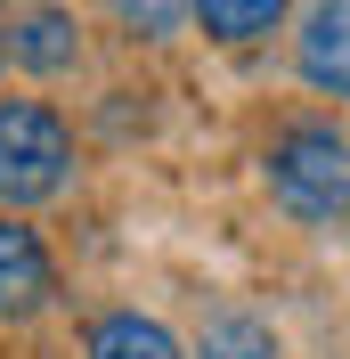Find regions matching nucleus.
I'll list each match as a JSON object with an SVG mask.
<instances>
[{
    "instance_id": "f257e3e1",
    "label": "nucleus",
    "mask_w": 350,
    "mask_h": 359,
    "mask_svg": "<svg viewBox=\"0 0 350 359\" xmlns=\"http://www.w3.org/2000/svg\"><path fill=\"white\" fill-rule=\"evenodd\" d=\"M261 188L293 229H342L350 221V131L334 114H318V107L269 123Z\"/></svg>"
},
{
    "instance_id": "f03ea898",
    "label": "nucleus",
    "mask_w": 350,
    "mask_h": 359,
    "mask_svg": "<svg viewBox=\"0 0 350 359\" xmlns=\"http://www.w3.org/2000/svg\"><path fill=\"white\" fill-rule=\"evenodd\" d=\"M82 172V139H74L57 98L33 90H0V212H41L57 204Z\"/></svg>"
},
{
    "instance_id": "7ed1b4c3",
    "label": "nucleus",
    "mask_w": 350,
    "mask_h": 359,
    "mask_svg": "<svg viewBox=\"0 0 350 359\" xmlns=\"http://www.w3.org/2000/svg\"><path fill=\"white\" fill-rule=\"evenodd\" d=\"M82 17H74L66 0H24L17 17L0 25V57L24 74V82H66L82 74Z\"/></svg>"
},
{
    "instance_id": "20e7f679",
    "label": "nucleus",
    "mask_w": 350,
    "mask_h": 359,
    "mask_svg": "<svg viewBox=\"0 0 350 359\" xmlns=\"http://www.w3.org/2000/svg\"><path fill=\"white\" fill-rule=\"evenodd\" d=\"M285 33H293V82L309 98L350 107V0H302Z\"/></svg>"
},
{
    "instance_id": "39448f33",
    "label": "nucleus",
    "mask_w": 350,
    "mask_h": 359,
    "mask_svg": "<svg viewBox=\"0 0 350 359\" xmlns=\"http://www.w3.org/2000/svg\"><path fill=\"white\" fill-rule=\"evenodd\" d=\"M57 311V253L24 212H0V327H33Z\"/></svg>"
},
{
    "instance_id": "423d86ee",
    "label": "nucleus",
    "mask_w": 350,
    "mask_h": 359,
    "mask_svg": "<svg viewBox=\"0 0 350 359\" xmlns=\"http://www.w3.org/2000/svg\"><path fill=\"white\" fill-rule=\"evenodd\" d=\"M82 359H188V343L147 311H98L82 327Z\"/></svg>"
},
{
    "instance_id": "0eeeda50",
    "label": "nucleus",
    "mask_w": 350,
    "mask_h": 359,
    "mask_svg": "<svg viewBox=\"0 0 350 359\" xmlns=\"http://www.w3.org/2000/svg\"><path fill=\"white\" fill-rule=\"evenodd\" d=\"M293 0H188V25H196L212 49H261L269 33H285Z\"/></svg>"
},
{
    "instance_id": "6e6552de",
    "label": "nucleus",
    "mask_w": 350,
    "mask_h": 359,
    "mask_svg": "<svg viewBox=\"0 0 350 359\" xmlns=\"http://www.w3.org/2000/svg\"><path fill=\"white\" fill-rule=\"evenodd\" d=\"M188 359H285V335L261 311H220V318H204V335L188 343Z\"/></svg>"
},
{
    "instance_id": "1a4fd4ad",
    "label": "nucleus",
    "mask_w": 350,
    "mask_h": 359,
    "mask_svg": "<svg viewBox=\"0 0 350 359\" xmlns=\"http://www.w3.org/2000/svg\"><path fill=\"white\" fill-rule=\"evenodd\" d=\"M98 8L114 17L122 41H147V49H163V41L188 33V0H98Z\"/></svg>"
},
{
    "instance_id": "9d476101",
    "label": "nucleus",
    "mask_w": 350,
    "mask_h": 359,
    "mask_svg": "<svg viewBox=\"0 0 350 359\" xmlns=\"http://www.w3.org/2000/svg\"><path fill=\"white\" fill-rule=\"evenodd\" d=\"M0 8H8V0H0Z\"/></svg>"
}]
</instances>
